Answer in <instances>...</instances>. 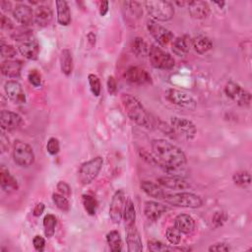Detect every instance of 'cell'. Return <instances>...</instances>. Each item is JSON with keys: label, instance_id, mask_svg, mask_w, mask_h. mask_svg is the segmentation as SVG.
<instances>
[{"label": "cell", "instance_id": "6da1fadb", "mask_svg": "<svg viewBox=\"0 0 252 252\" xmlns=\"http://www.w3.org/2000/svg\"><path fill=\"white\" fill-rule=\"evenodd\" d=\"M158 163L169 175L181 176L186 165V156L178 147L164 139H155L151 143Z\"/></svg>", "mask_w": 252, "mask_h": 252}, {"label": "cell", "instance_id": "7a4b0ae2", "mask_svg": "<svg viewBox=\"0 0 252 252\" xmlns=\"http://www.w3.org/2000/svg\"><path fill=\"white\" fill-rule=\"evenodd\" d=\"M121 101L129 118L141 127L146 129H153L155 126V119L146 110L143 104L132 94H122Z\"/></svg>", "mask_w": 252, "mask_h": 252}, {"label": "cell", "instance_id": "3957f363", "mask_svg": "<svg viewBox=\"0 0 252 252\" xmlns=\"http://www.w3.org/2000/svg\"><path fill=\"white\" fill-rule=\"evenodd\" d=\"M145 8L148 14L156 21H169L174 15V7L168 1H146Z\"/></svg>", "mask_w": 252, "mask_h": 252}, {"label": "cell", "instance_id": "277c9868", "mask_svg": "<svg viewBox=\"0 0 252 252\" xmlns=\"http://www.w3.org/2000/svg\"><path fill=\"white\" fill-rule=\"evenodd\" d=\"M102 164L103 158L99 156L82 163L78 170L79 182L83 185L90 184L98 175Z\"/></svg>", "mask_w": 252, "mask_h": 252}, {"label": "cell", "instance_id": "5b68a950", "mask_svg": "<svg viewBox=\"0 0 252 252\" xmlns=\"http://www.w3.org/2000/svg\"><path fill=\"white\" fill-rule=\"evenodd\" d=\"M163 200L172 206L182 207V208H199L202 206V199L193 193L190 192H179L174 194H166Z\"/></svg>", "mask_w": 252, "mask_h": 252}, {"label": "cell", "instance_id": "8992f818", "mask_svg": "<svg viewBox=\"0 0 252 252\" xmlns=\"http://www.w3.org/2000/svg\"><path fill=\"white\" fill-rule=\"evenodd\" d=\"M13 158L14 161L22 167L32 165L34 161V153L32 148L21 140H16L13 145Z\"/></svg>", "mask_w": 252, "mask_h": 252}, {"label": "cell", "instance_id": "52a82bcc", "mask_svg": "<svg viewBox=\"0 0 252 252\" xmlns=\"http://www.w3.org/2000/svg\"><path fill=\"white\" fill-rule=\"evenodd\" d=\"M148 56L152 66L157 69L169 70L175 65V60L173 57L157 45H152L150 47Z\"/></svg>", "mask_w": 252, "mask_h": 252}, {"label": "cell", "instance_id": "ba28073f", "mask_svg": "<svg viewBox=\"0 0 252 252\" xmlns=\"http://www.w3.org/2000/svg\"><path fill=\"white\" fill-rule=\"evenodd\" d=\"M224 94L234 100L237 104L245 106L249 105L251 101V94L248 91L244 90L239 84L229 81L224 86Z\"/></svg>", "mask_w": 252, "mask_h": 252}, {"label": "cell", "instance_id": "9c48e42d", "mask_svg": "<svg viewBox=\"0 0 252 252\" xmlns=\"http://www.w3.org/2000/svg\"><path fill=\"white\" fill-rule=\"evenodd\" d=\"M165 97L171 103L178 105L180 107H184L187 109H195L196 101L188 93L176 90V89H169L165 92Z\"/></svg>", "mask_w": 252, "mask_h": 252}, {"label": "cell", "instance_id": "30bf717a", "mask_svg": "<svg viewBox=\"0 0 252 252\" xmlns=\"http://www.w3.org/2000/svg\"><path fill=\"white\" fill-rule=\"evenodd\" d=\"M170 122L173 130L186 140H191L195 137L197 129L195 124L191 120L183 117L173 116L171 117Z\"/></svg>", "mask_w": 252, "mask_h": 252}, {"label": "cell", "instance_id": "8fae6325", "mask_svg": "<svg viewBox=\"0 0 252 252\" xmlns=\"http://www.w3.org/2000/svg\"><path fill=\"white\" fill-rule=\"evenodd\" d=\"M147 28L149 32L160 46L164 47L173 40V33L168 29L160 26L155 21H149Z\"/></svg>", "mask_w": 252, "mask_h": 252}, {"label": "cell", "instance_id": "7c38bea8", "mask_svg": "<svg viewBox=\"0 0 252 252\" xmlns=\"http://www.w3.org/2000/svg\"><path fill=\"white\" fill-rule=\"evenodd\" d=\"M125 207V193L123 190H117L112 196L109 205V217L114 223H119L123 217Z\"/></svg>", "mask_w": 252, "mask_h": 252}, {"label": "cell", "instance_id": "4fadbf2b", "mask_svg": "<svg viewBox=\"0 0 252 252\" xmlns=\"http://www.w3.org/2000/svg\"><path fill=\"white\" fill-rule=\"evenodd\" d=\"M124 78L131 84L145 85L152 82L151 75L143 68L138 66H131L127 68L124 73Z\"/></svg>", "mask_w": 252, "mask_h": 252}, {"label": "cell", "instance_id": "5bb4252c", "mask_svg": "<svg viewBox=\"0 0 252 252\" xmlns=\"http://www.w3.org/2000/svg\"><path fill=\"white\" fill-rule=\"evenodd\" d=\"M20 53L27 59L35 60L39 53V44L33 37H25L19 44Z\"/></svg>", "mask_w": 252, "mask_h": 252}, {"label": "cell", "instance_id": "9a60e30c", "mask_svg": "<svg viewBox=\"0 0 252 252\" xmlns=\"http://www.w3.org/2000/svg\"><path fill=\"white\" fill-rule=\"evenodd\" d=\"M4 90L8 97L15 103L23 104L26 102V94L19 82L14 80L6 82Z\"/></svg>", "mask_w": 252, "mask_h": 252}, {"label": "cell", "instance_id": "2e32d148", "mask_svg": "<svg viewBox=\"0 0 252 252\" xmlns=\"http://www.w3.org/2000/svg\"><path fill=\"white\" fill-rule=\"evenodd\" d=\"M126 243L129 252H140L143 249L142 239L135 224L126 226Z\"/></svg>", "mask_w": 252, "mask_h": 252}, {"label": "cell", "instance_id": "e0dca14e", "mask_svg": "<svg viewBox=\"0 0 252 252\" xmlns=\"http://www.w3.org/2000/svg\"><path fill=\"white\" fill-rule=\"evenodd\" d=\"M22 123V117L13 111L2 110L0 113V124L2 130L13 131Z\"/></svg>", "mask_w": 252, "mask_h": 252}, {"label": "cell", "instance_id": "ac0fdd59", "mask_svg": "<svg viewBox=\"0 0 252 252\" xmlns=\"http://www.w3.org/2000/svg\"><path fill=\"white\" fill-rule=\"evenodd\" d=\"M158 183L161 187L171 190H183L189 187V183L182 176L178 175L161 176L158 179Z\"/></svg>", "mask_w": 252, "mask_h": 252}, {"label": "cell", "instance_id": "d6986e66", "mask_svg": "<svg viewBox=\"0 0 252 252\" xmlns=\"http://www.w3.org/2000/svg\"><path fill=\"white\" fill-rule=\"evenodd\" d=\"M166 211L168 208L160 203L155 201H147L144 206V214L150 220H158Z\"/></svg>", "mask_w": 252, "mask_h": 252}, {"label": "cell", "instance_id": "ffe728a7", "mask_svg": "<svg viewBox=\"0 0 252 252\" xmlns=\"http://www.w3.org/2000/svg\"><path fill=\"white\" fill-rule=\"evenodd\" d=\"M187 5L189 14L194 19L203 20L208 18V16L210 15V6L205 1H190L187 2Z\"/></svg>", "mask_w": 252, "mask_h": 252}, {"label": "cell", "instance_id": "44dd1931", "mask_svg": "<svg viewBox=\"0 0 252 252\" xmlns=\"http://www.w3.org/2000/svg\"><path fill=\"white\" fill-rule=\"evenodd\" d=\"M13 16L17 22L24 26H29L34 21L32 9L25 4L17 5L13 10Z\"/></svg>", "mask_w": 252, "mask_h": 252}, {"label": "cell", "instance_id": "7402d4cb", "mask_svg": "<svg viewBox=\"0 0 252 252\" xmlns=\"http://www.w3.org/2000/svg\"><path fill=\"white\" fill-rule=\"evenodd\" d=\"M0 184L2 189L7 193L15 192L19 188L16 178L11 175L8 168H6V166L3 164L0 167Z\"/></svg>", "mask_w": 252, "mask_h": 252}, {"label": "cell", "instance_id": "603a6c76", "mask_svg": "<svg viewBox=\"0 0 252 252\" xmlns=\"http://www.w3.org/2000/svg\"><path fill=\"white\" fill-rule=\"evenodd\" d=\"M174 226L181 233L188 234L195 229V220L190 215L179 214L174 219Z\"/></svg>", "mask_w": 252, "mask_h": 252}, {"label": "cell", "instance_id": "cb8c5ba5", "mask_svg": "<svg viewBox=\"0 0 252 252\" xmlns=\"http://www.w3.org/2000/svg\"><path fill=\"white\" fill-rule=\"evenodd\" d=\"M33 18L39 27H46L52 21L53 13L48 6L38 5L33 12Z\"/></svg>", "mask_w": 252, "mask_h": 252}, {"label": "cell", "instance_id": "d4e9b609", "mask_svg": "<svg viewBox=\"0 0 252 252\" xmlns=\"http://www.w3.org/2000/svg\"><path fill=\"white\" fill-rule=\"evenodd\" d=\"M22 67H23V64L21 61L6 59L1 64V72L4 76L8 78L16 79L20 77Z\"/></svg>", "mask_w": 252, "mask_h": 252}, {"label": "cell", "instance_id": "484cf974", "mask_svg": "<svg viewBox=\"0 0 252 252\" xmlns=\"http://www.w3.org/2000/svg\"><path fill=\"white\" fill-rule=\"evenodd\" d=\"M191 46V38L188 35H182L174 38L172 40V51L177 56H184L186 55Z\"/></svg>", "mask_w": 252, "mask_h": 252}, {"label": "cell", "instance_id": "4316f807", "mask_svg": "<svg viewBox=\"0 0 252 252\" xmlns=\"http://www.w3.org/2000/svg\"><path fill=\"white\" fill-rule=\"evenodd\" d=\"M141 189L150 197H153L155 199H163L166 195V193L164 192V190L162 189V187L158 184H156L152 181H148V180H144L141 182Z\"/></svg>", "mask_w": 252, "mask_h": 252}, {"label": "cell", "instance_id": "83f0119b", "mask_svg": "<svg viewBox=\"0 0 252 252\" xmlns=\"http://www.w3.org/2000/svg\"><path fill=\"white\" fill-rule=\"evenodd\" d=\"M56 11H57V22L61 26H68L71 23V12L66 1H56Z\"/></svg>", "mask_w": 252, "mask_h": 252}, {"label": "cell", "instance_id": "f1b7e54d", "mask_svg": "<svg viewBox=\"0 0 252 252\" xmlns=\"http://www.w3.org/2000/svg\"><path fill=\"white\" fill-rule=\"evenodd\" d=\"M191 46L195 49L196 52L204 54L213 48V42L208 36L197 35L191 38Z\"/></svg>", "mask_w": 252, "mask_h": 252}, {"label": "cell", "instance_id": "f546056e", "mask_svg": "<svg viewBox=\"0 0 252 252\" xmlns=\"http://www.w3.org/2000/svg\"><path fill=\"white\" fill-rule=\"evenodd\" d=\"M60 68L64 75L70 76L73 71V57L72 53L68 48L61 51L60 55Z\"/></svg>", "mask_w": 252, "mask_h": 252}, {"label": "cell", "instance_id": "4dcf8cb0", "mask_svg": "<svg viewBox=\"0 0 252 252\" xmlns=\"http://www.w3.org/2000/svg\"><path fill=\"white\" fill-rule=\"evenodd\" d=\"M150 47L142 37H135L131 43L132 52L138 57H145L149 53Z\"/></svg>", "mask_w": 252, "mask_h": 252}, {"label": "cell", "instance_id": "1f68e13d", "mask_svg": "<svg viewBox=\"0 0 252 252\" xmlns=\"http://www.w3.org/2000/svg\"><path fill=\"white\" fill-rule=\"evenodd\" d=\"M106 242L112 251H121L122 250V238L120 233L117 230H111L106 234Z\"/></svg>", "mask_w": 252, "mask_h": 252}, {"label": "cell", "instance_id": "d6a6232c", "mask_svg": "<svg viewBox=\"0 0 252 252\" xmlns=\"http://www.w3.org/2000/svg\"><path fill=\"white\" fill-rule=\"evenodd\" d=\"M123 220L125 222V226L128 225H132L135 224V220H136V210L134 207L133 202L128 199L125 203V207H124V211H123Z\"/></svg>", "mask_w": 252, "mask_h": 252}, {"label": "cell", "instance_id": "836d02e7", "mask_svg": "<svg viewBox=\"0 0 252 252\" xmlns=\"http://www.w3.org/2000/svg\"><path fill=\"white\" fill-rule=\"evenodd\" d=\"M148 248L150 251L153 252H164V251H174V250H178V251H182L185 250L184 248H176V247H170L167 246L166 244L162 243L159 240H156V239H152L148 241Z\"/></svg>", "mask_w": 252, "mask_h": 252}, {"label": "cell", "instance_id": "e575fe53", "mask_svg": "<svg viewBox=\"0 0 252 252\" xmlns=\"http://www.w3.org/2000/svg\"><path fill=\"white\" fill-rule=\"evenodd\" d=\"M56 218L51 214H47L43 219V231L44 235L48 238L52 237L55 232Z\"/></svg>", "mask_w": 252, "mask_h": 252}, {"label": "cell", "instance_id": "d590c367", "mask_svg": "<svg viewBox=\"0 0 252 252\" xmlns=\"http://www.w3.org/2000/svg\"><path fill=\"white\" fill-rule=\"evenodd\" d=\"M82 202H83V206H84L86 212L90 216L95 215L96 209H97V201L94 197L85 194L82 196Z\"/></svg>", "mask_w": 252, "mask_h": 252}, {"label": "cell", "instance_id": "8d00e7d4", "mask_svg": "<svg viewBox=\"0 0 252 252\" xmlns=\"http://www.w3.org/2000/svg\"><path fill=\"white\" fill-rule=\"evenodd\" d=\"M233 183L239 187H246L251 183V175L249 172L241 170L237 171L232 175Z\"/></svg>", "mask_w": 252, "mask_h": 252}, {"label": "cell", "instance_id": "74e56055", "mask_svg": "<svg viewBox=\"0 0 252 252\" xmlns=\"http://www.w3.org/2000/svg\"><path fill=\"white\" fill-rule=\"evenodd\" d=\"M52 201L59 210H61L63 212H68L70 210V203H69L67 197L63 196L62 194L53 193L52 194Z\"/></svg>", "mask_w": 252, "mask_h": 252}, {"label": "cell", "instance_id": "f35d334b", "mask_svg": "<svg viewBox=\"0 0 252 252\" xmlns=\"http://www.w3.org/2000/svg\"><path fill=\"white\" fill-rule=\"evenodd\" d=\"M165 237L172 245H178L181 240V232L175 226H170L165 231Z\"/></svg>", "mask_w": 252, "mask_h": 252}, {"label": "cell", "instance_id": "ab89813d", "mask_svg": "<svg viewBox=\"0 0 252 252\" xmlns=\"http://www.w3.org/2000/svg\"><path fill=\"white\" fill-rule=\"evenodd\" d=\"M88 81H89V85H90V90L92 92V94L94 96H98L100 94V91H101V86H100V81L98 79L97 76H95L94 74H90L88 76Z\"/></svg>", "mask_w": 252, "mask_h": 252}, {"label": "cell", "instance_id": "60d3db41", "mask_svg": "<svg viewBox=\"0 0 252 252\" xmlns=\"http://www.w3.org/2000/svg\"><path fill=\"white\" fill-rule=\"evenodd\" d=\"M0 51H1V56L7 59H11L17 54V50L15 49L14 46L7 44L3 41L1 42V45H0Z\"/></svg>", "mask_w": 252, "mask_h": 252}, {"label": "cell", "instance_id": "b9f144b4", "mask_svg": "<svg viewBox=\"0 0 252 252\" xmlns=\"http://www.w3.org/2000/svg\"><path fill=\"white\" fill-rule=\"evenodd\" d=\"M124 4L127 6V9L131 12L132 15H134V17H141L142 14H143V11H142V7H141V4L139 2H136V1H127V2H124Z\"/></svg>", "mask_w": 252, "mask_h": 252}, {"label": "cell", "instance_id": "7bdbcfd3", "mask_svg": "<svg viewBox=\"0 0 252 252\" xmlns=\"http://www.w3.org/2000/svg\"><path fill=\"white\" fill-rule=\"evenodd\" d=\"M46 150H47L48 154L51 156L57 155L60 150V145H59L58 139H56L54 137L49 138L47 141V144H46Z\"/></svg>", "mask_w": 252, "mask_h": 252}, {"label": "cell", "instance_id": "ee69618b", "mask_svg": "<svg viewBox=\"0 0 252 252\" xmlns=\"http://www.w3.org/2000/svg\"><path fill=\"white\" fill-rule=\"evenodd\" d=\"M226 220H227L226 213L222 211H219L214 214L212 219V223L215 227H219V226H221L226 221Z\"/></svg>", "mask_w": 252, "mask_h": 252}, {"label": "cell", "instance_id": "f6af8a7d", "mask_svg": "<svg viewBox=\"0 0 252 252\" xmlns=\"http://www.w3.org/2000/svg\"><path fill=\"white\" fill-rule=\"evenodd\" d=\"M28 80L33 87H39L41 84V75L37 70H31L28 75Z\"/></svg>", "mask_w": 252, "mask_h": 252}, {"label": "cell", "instance_id": "bcb514c9", "mask_svg": "<svg viewBox=\"0 0 252 252\" xmlns=\"http://www.w3.org/2000/svg\"><path fill=\"white\" fill-rule=\"evenodd\" d=\"M208 250L210 252H228V251H230V247L227 243L218 242V243L212 244Z\"/></svg>", "mask_w": 252, "mask_h": 252}, {"label": "cell", "instance_id": "7dc6e473", "mask_svg": "<svg viewBox=\"0 0 252 252\" xmlns=\"http://www.w3.org/2000/svg\"><path fill=\"white\" fill-rule=\"evenodd\" d=\"M56 188L58 192L65 197H69L71 195V187L64 181H59L56 184Z\"/></svg>", "mask_w": 252, "mask_h": 252}, {"label": "cell", "instance_id": "c3c4849f", "mask_svg": "<svg viewBox=\"0 0 252 252\" xmlns=\"http://www.w3.org/2000/svg\"><path fill=\"white\" fill-rule=\"evenodd\" d=\"M32 244L36 251L41 252L45 247V239L40 235H35L32 239Z\"/></svg>", "mask_w": 252, "mask_h": 252}, {"label": "cell", "instance_id": "681fc988", "mask_svg": "<svg viewBox=\"0 0 252 252\" xmlns=\"http://www.w3.org/2000/svg\"><path fill=\"white\" fill-rule=\"evenodd\" d=\"M117 90V84L113 76H109L107 79V91L110 94H114Z\"/></svg>", "mask_w": 252, "mask_h": 252}, {"label": "cell", "instance_id": "f907efd6", "mask_svg": "<svg viewBox=\"0 0 252 252\" xmlns=\"http://www.w3.org/2000/svg\"><path fill=\"white\" fill-rule=\"evenodd\" d=\"M0 25H1V28H2L3 30H11V29L13 28V24H12V22L10 21V19L7 18V17L4 16V15H1Z\"/></svg>", "mask_w": 252, "mask_h": 252}, {"label": "cell", "instance_id": "816d5d0a", "mask_svg": "<svg viewBox=\"0 0 252 252\" xmlns=\"http://www.w3.org/2000/svg\"><path fill=\"white\" fill-rule=\"evenodd\" d=\"M0 141H1V143H0L1 150L4 152V151H6V150L9 148V139H8V137L5 135L4 132L1 133Z\"/></svg>", "mask_w": 252, "mask_h": 252}, {"label": "cell", "instance_id": "f5cc1de1", "mask_svg": "<svg viewBox=\"0 0 252 252\" xmlns=\"http://www.w3.org/2000/svg\"><path fill=\"white\" fill-rule=\"evenodd\" d=\"M43 211H44V204L43 203H37L34 206L33 210H32V214H33L34 217H39L43 213Z\"/></svg>", "mask_w": 252, "mask_h": 252}, {"label": "cell", "instance_id": "db71d44e", "mask_svg": "<svg viewBox=\"0 0 252 252\" xmlns=\"http://www.w3.org/2000/svg\"><path fill=\"white\" fill-rule=\"evenodd\" d=\"M108 8H109V6H108V2H107V1H102V2H100V5H99V14H100L101 17H103V16H105V15L107 14Z\"/></svg>", "mask_w": 252, "mask_h": 252}, {"label": "cell", "instance_id": "11a10c76", "mask_svg": "<svg viewBox=\"0 0 252 252\" xmlns=\"http://www.w3.org/2000/svg\"><path fill=\"white\" fill-rule=\"evenodd\" d=\"M0 5H1V8L5 11H10L11 10V3L9 1H1Z\"/></svg>", "mask_w": 252, "mask_h": 252}, {"label": "cell", "instance_id": "9f6ffc18", "mask_svg": "<svg viewBox=\"0 0 252 252\" xmlns=\"http://www.w3.org/2000/svg\"><path fill=\"white\" fill-rule=\"evenodd\" d=\"M215 4H217V5H219L220 6V8H222L223 6H224V4H225V2H223V1H221V2H218V1H216L215 2Z\"/></svg>", "mask_w": 252, "mask_h": 252}]
</instances>
